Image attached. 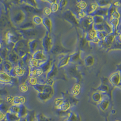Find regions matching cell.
<instances>
[{"label":"cell","instance_id":"obj_1","mask_svg":"<svg viewBox=\"0 0 121 121\" xmlns=\"http://www.w3.org/2000/svg\"><path fill=\"white\" fill-rule=\"evenodd\" d=\"M84 28L88 31L93 29L94 22L92 16H88L81 21Z\"/></svg>","mask_w":121,"mask_h":121},{"label":"cell","instance_id":"obj_2","mask_svg":"<svg viewBox=\"0 0 121 121\" xmlns=\"http://www.w3.org/2000/svg\"><path fill=\"white\" fill-rule=\"evenodd\" d=\"M65 18L66 20L74 26H78L80 21L78 19L77 15L74 14L70 11H67L65 14Z\"/></svg>","mask_w":121,"mask_h":121},{"label":"cell","instance_id":"obj_3","mask_svg":"<svg viewBox=\"0 0 121 121\" xmlns=\"http://www.w3.org/2000/svg\"><path fill=\"white\" fill-rule=\"evenodd\" d=\"M115 33H112L107 34L103 40L100 41L99 44H101L103 46H106V47H110L115 41Z\"/></svg>","mask_w":121,"mask_h":121},{"label":"cell","instance_id":"obj_4","mask_svg":"<svg viewBox=\"0 0 121 121\" xmlns=\"http://www.w3.org/2000/svg\"><path fill=\"white\" fill-rule=\"evenodd\" d=\"M109 81L112 85L118 87L121 83V74L118 71L113 73L111 75Z\"/></svg>","mask_w":121,"mask_h":121},{"label":"cell","instance_id":"obj_5","mask_svg":"<svg viewBox=\"0 0 121 121\" xmlns=\"http://www.w3.org/2000/svg\"><path fill=\"white\" fill-rule=\"evenodd\" d=\"M70 73L71 74L72 77H74L78 81L81 80V76L77 70V67L75 66H72L70 69Z\"/></svg>","mask_w":121,"mask_h":121},{"label":"cell","instance_id":"obj_6","mask_svg":"<svg viewBox=\"0 0 121 121\" xmlns=\"http://www.w3.org/2000/svg\"><path fill=\"white\" fill-rule=\"evenodd\" d=\"M99 7L104 8H109L112 3L109 0H97L95 2Z\"/></svg>","mask_w":121,"mask_h":121},{"label":"cell","instance_id":"obj_7","mask_svg":"<svg viewBox=\"0 0 121 121\" xmlns=\"http://www.w3.org/2000/svg\"><path fill=\"white\" fill-rule=\"evenodd\" d=\"M96 34L97 31H96L93 29L90 30L86 33L85 38L87 41L91 42L96 37Z\"/></svg>","mask_w":121,"mask_h":121},{"label":"cell","instance_id":"obj_8","mask_svg":"<svg viewBox=\"0 0 121 121\" xmlns=\"http://www.w3.org/2000/svg\"><path fill=\"white\" fill-rule=\"evenodd\" d=\"M119 23V19L112 18L109 21V23L112 29L113 33L115 34Z\"/></svg>","mask_w":121,"mask_h":121},{"label":"cell","instance_id":"obj_9","mask_svg":"<svg viewBox=\"0 0 121 121\" xmlns=\"http://www.w3.org/2000/svg\"><path fill=\"white\" fill-rule=\"evenodd\" d=\"M84 64L87 67H90L93 65L94 58L92 55H88L84 59Z\"/></svg>","mask_w":121,"mask_h":121},{"label":"cell","instance_id":"obj_10","mask_svg":"<svg viewBox=\"0 0 121 121\" xmlns=\"http://www.w3.org/2000/svg\"><path fill=\"white\" fill-rule=\"evenodd\" d=\"M80 52H77L71 55H70V62H77L80 59Z\"/></svg>","mask_w":121,"mask_h":121},{"label":"cell","instance_id":"obj_11","mask_svg":"<svg viewBox=\"0 0 121 121\" xmlns=\"http://www.w3.org/2000/svg\"><path fill=\"white\" fill-rule=\"evenodd\" d=\"M98 8V6L97 5V4L96 2L93 3H92L90 6H89L87 11L86 12V13L87 12H88V14H89V16H90L92 14H93L94 12L97 10Z\"/></svg>","mask_w":121,"mask_h":121},{"label":"cell","instance_id":"obj_12","mask_svg":"<svg viewBox=\"0 0 121 121\" xmlns=\"http://www.w3.org/2000/svg\"><path fill=\"white\" fill-rule=\"evenodd\" d=\"M93 20L94 24H99L104 23L106 19L103 17L99 16H94L93 17Z\"/></svg>","mask_w":121,"mask_h":121},{"label":"cell","instance_id":"obj_13","mask_svg":"<svg viewBox=\"0 0 121 121\" xmlns=\"http://www.w3.org/2000/svg\"><path fill=\"white\" fill-rule=\"evenodd\" d=\"M88 6L86 2L83 0H77V8L80 11H83Z\"/></svg>","mask_w":121,"mask_h":121},{"label":"cell","instance_id":"obj_14","mask_svg":"<svg viewBox=\"0 0 121 121\" xmlns=\"http://www.w3.org/2000/svg\"><path fill=\"white\" fill-rule=\"evenodd\" d=\"M98 90L100 93H107L109 91V88L108 85L106 84V83H102L98 88Z\"/></svg>","mask_w":121,"mask_h":121},{"label":"cell","instance_id":"obj_15","mask_svg":"<svg viewBox=\"0 0 121 121\" xmlns=\"http://www.w3.org/2000/svg\"><path fill=\"white\" fill-rule=\"evenodd\" d=\"M109 102L106 99H102L99 102V106L102 110H106L108 107Z\"/></svg>","mask_w":121,"mask_h":121},{"label":"cell","instance_id":"obj_16","mask_svg":"<svg viewBox=\"0 0 121 121\" xmlns=\"http://www.w3.org/2000/svg\"><path fill=\"white\" fill-rule=\"evenodd\" d=\"M70 55H67L64 57L60 60L59 64V67H62L66 65L70 62Z\"/></svg>","mask_w":121,"mask_h":121},{"label":"cell","instance_id":"obj_17","mask_svg":"<svg viewBox=\"0 0 121 121\" xmlns=\"http://www.w3.org/2000/svg\"><path fill=\"white\" fill-rule=\"evenodd\" d=\"M93 99L96 102H100L102 100V95L100 92H96L93 94Z\"/></svg>","mask_w":121,"mask_h":121},{"label":"cell","instance_id":"obj_18","mask_svg":"<svg viewBox=\"0 0 121 121\" xmlns=\"http://www.w3.org/2000/svg\"><path fill=\"white\" fill-rule=\"evenodd\" d=\"M104 31H105L107 34L113 33L112 29L108 22H105L104 23Z\"/></svg>","mask_w":121,"mask_h":121},{"label":"cell","instance_id":"obj_19","mask_svg":"<svg viewBox=\"0 0 121 121\" xmlns=\"http://www.w3.org/2000/svg\"><path fill=\"white\" fill-rule=\"evenodd\" d=\"M107 34L104 31H97L96 36L98 38L100 41H102L104 39L105 37L107 35Z\"/></svg>","mask_w":121,"mask_h":121},{"label":"cell","instance_id":"obj_20","mask_svg":"<svg viewBox=\"0 0 121 121\" xmlns=\"http://www.w3.org/2000/svg\"><path fill=\"white\" fill-rule=\"evenodd\" d=\"M93 29L96 31H104V23L99 24H94Z\"/></svg>","mask_w":121,"mask_h":121},{"label":"cell","instance_id":"obj_21","mask_svg":"<svg viewBox=\"0 0 121 121\" xmlns=\"http://www.w3.org/2000/svg\"><path fill=\"white\" fill-rule=\"evenodd\" d=\"M78 19L81 21L87 17V13L86 11H78L77 15Z\"/></svg>","mask_w":121,"mask_h":121},{"label":"cell","instance_id":"obj_22","mask_svg":"<svg viewBox=\"0 0 121 121\" xmlns=\"http://www.w3.org/2000/svg\"><path fill=\"white\" fill-rule=\"evenodd\" d=\"M116 8L114 7L112 5L108 9V11H107V19H108V21L110 20L111 18V16L112 14L113 13V12L116 10Z\"/></svg>","mask_w":121,"mask_h":121},{"label":"cell","instance_id":"obj_23","mask_svg":"<svg viewBox=\"0 0 121 121\" xmlns=\"http://www.w3.org/2000/svg\"><path fill=\"white\" fill-rule=\"evenodd\" d=\"M120 17H121L120 13L117 10H116L112 14L111 19L113 18V19H119Z\"/></svg>","mask_w":121,"mask_h":121},{"label":"cell","instance_id":"obj_24","mask_svg":"<svg viewBox=\"0 0 121 121\" xmlns=\"http://www.w3.org/2000/svg\"><path fill=\"white\" fill-rule=\"evenodd\" d=\"M59 9V4L56 3H52L51 5V11L53 12H56Z\"/></svg>","mask_w":121,"mask_h":121},{"label":"cell","instance_id":"obj_25","mask_svg":"<svg viewBox=\"0 0 121 121\" xmlns=\"http://www.w3.org/2000/svg\"><path fill=\"white\" fill-rule=\"evenodd\" d=\"M112 5L114 7H115L116 8L119 7L121 6V0L115 1L113 3H112Z\"/></svg>","mask_w":121,"mask_h":121},{"label":"cell","instance_id":"obj_26","mask_svg":"<svg viewBox=\"0 0 121 121\" xmlns=\"http://www.w3.org/2000/svg\"><path fill=\"white\" fill-rule=\"evenodd\" d=\"M66 3H67V1H65V0L60 1V2L59 4V6L60 9H62L63 8H64L66 6Z\"/></svg>","mask_w":121,"mask_h":121},{"label":"cell","instance_id":"obj_27","mask_svg":"<svg viewBox=\"0 0 121 121\" xmlns=\"http://www.w3.org/2000/svg\"><path fill=\"white\" fill-rule=\"evenodd\" d=\"M115 40H116L117 42H119V43H121V32L119 33V34L117 36H116Z\"/></svg>","mask_w":121,"mask_h":121},{"label":"cell","instance_id":"obj_28","mask_svg":"<svg viewBox=\"0 0 121 121\" xmlns=\"http://www.w3.org/2000/svg\"><path fill=\"white\" fill-rule=\"evenodd\" d=\"M116 69L117 71L119 72L121 75V63L116 65Z\"/></svg>","mask_w":121,"mask_h":121},{"label":"cell","instance_id":"obj_29","mask_svg":"<svg viewBox=\"0 0 121 121\" xmlns=\"http://www.w3.org/2000/svg\"><path fill=\"white\" fill-rule=\"evenodd\" d=\"M72 92L73 94L76 95H77V94L79 93V90L76 89V88H74L72 89Z\"/></svg>","mask_w":121,"mask_h":121},{"label":"cell","instance_id":"obj_30","mask_svg":"<svg viewBox=\"0 0 121 121\" xmlns=\"http://www.w3.org/2000/svg\"><path fill=\"white\" fill-rule=\"evenodd\" d=\"M51 10L49 9H48V8L46 9L45 10V13L47 15H49V14H50L51 13Z\"/></svg>","mask_w":121,"mask_h":121},{"label":"cell","instance_id":"obj_31","mask_svg":"<svg viewBox=\"0 0 121 121\" xmlns=\"http://www.w3.org/2000/svg\"><path fill=\"white\" fill-rule=\"evenodd\" d=\"M118 87H120L121 89V83L120 84V85H119V86H118Z\"/></svg>","mask_w":121,"mask_h":121}]
</instances>
